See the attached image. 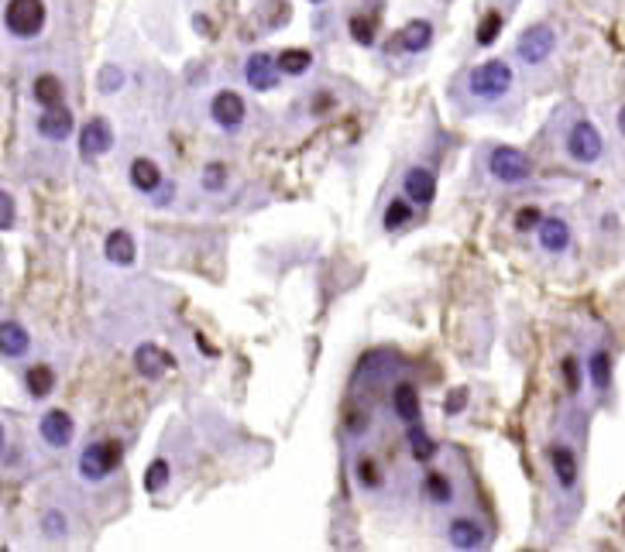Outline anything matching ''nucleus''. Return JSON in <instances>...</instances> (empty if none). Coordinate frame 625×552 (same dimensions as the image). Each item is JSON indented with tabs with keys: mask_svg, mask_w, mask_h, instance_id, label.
<instances>
[{
	"mask_svg": "<svg viewBox=\"0 0 625 552\" xmlns=\"http://www.w3.org/2000/svg\"><path fill=\"white\" fill-rule=\"evenodd\" d=\"M488 172L491 178H498L505 185H522V182L533 178V161L526 152H519L512 144H498L488 155Z\"/></svg>",
	"mask_w": 625,
	"mask_h": 552,
	"instance_id": "f257e3e1",
	"label": "nucleus"
},
{
	"mask_svg": "<svg viewBox=\"0 0 625 552\" xmlns=\"http://www.w3.org/2000/svg\"><path fill=\"white\" fill-rule=\"evenodd\" d=\"M121 457H124V449H121V442H89L87 449L79 453V474H83V481L89 484H100V481H107L113 470L121 466Z\"/></svg>",
	"mask_w": 625,
	"mask_h": 552,
	"instance_id": "f03ea898",
	"label": "nucleus"
},
{
	"mask_svg": "<svg viewBox=\"0 0 625 552\" xmlns=\"http://www.w3.org/2000/svg\"><path fill=\"white\" fill-rule=\"evenodd\" d=\"M509 87H512V69H509V62H502V59L481 62L468 76L471 96H478V100H498V96L509 93Z\"/></svg>",
	"mask_w": 625,
	"mask_h": 552,
	"instance_id": "7ed1b4c3",
	"label": "nucleus"
},
{
	"mask_svg": "<svg viewBox=\"0 0 625 552\" xmlns=\"http://www.w3.org/2000/svg\"><path fill=\"white\" fill-rule=\"evenodd\" d=\"M4 21H7V31H11V35H18V38H35V35H42V28H45V4L42 0H7Z\"/></svg>",
	"mask_w": 625,
	"mask_h": 552,
	"instance_id": "20e7f679",
	"label": "nucleus"
},
{
	"mask_svg": "<svg viewBox=\"0 0 625 552\" xmlns=\"http://www.w3.org/2000/svg\"><path fill=\"white\" fill-rule=\"evenodd\" d=\"M554 48H557V35H554L550 24H529V28L519 35V45H515V52H519V59H522L526 66L546 62V59L554 55Z\"/></svg>",
	"mask_w": 625,
	"mask_h": 552,
	"instance_id": "39448f33",
	"label": "nucleus"
},
{
	"mask_svg": "<svg viewBox=\"0 0 625 552\" xmlns=\"http://www.w3.org/2000/svg\"><path fill=\"white\" fill-rule=\"evenodd\" d=\"M602 152H604V141L591 120H578V124L567 131V155L574 158V161L591 165V161L602 158Z\"/></svg>",
	"mask_w": 625,
	"mask_h": 552,
	"instance_id": "423d86ee",
	"label": "nucleus"
},
{
	"mask_svg": "<svg viewBox=\"0 0 625 552\" xmlns=\"http://www.w3.org/2000/svg\"><path fill=\"white\" fill-rule=\"evenodd\" d=\"M210 117H213V124L223 128V131H238V128L245 124L247 107L234 89H221V93L210 100Z\"/></svg>",
	"mask_w": 625,
	"mask_h": 552,
	"instance_id": "0eeeda50",
	"label": "nucleus"
},
{
	"mask_svg": "<svg viewBox=\"0 0 625 552\" xmlns=\"http://www.w3.org/2000/svg\"><path fill=\"white\" fill-rule=\"evenodd\" d=\"M38 436L45 440V446H52V449H66L69 442L76 440V422L69 412L62 408H48L38 422Z\"/></svg>",
	"mask_w": 625,
	"mask_h": 552,
	"instance_id": "6e6552de",
	"label": "nucleus"
},
{
	"mask_svg": "<svg viewBox=\"0 0 625 552\" xmlns=\"http://www.w3.org/2000/svg\"><path fill=\"white\" fill-rule=\"evenodd\" d=\"M113 148V128L104 120V117H93L79 128V155L96 158V155H107Z\"/></svg>",
	"mask_w": 625,
	"mask_h": 552,
	"instance_id": "1a4fd4ad",
	"label": "nucleus"
},
{
	"mask_svg": "<svg viewBox=\"0 0 625 552\" xmlns=\"http://www.w3.org/2000/svg\"><path fill=\"white\" fill-rule=\"evenodd\" d=\"M279 72H282V69H279V59H271L268 52H254V55L245 62V79L254 93H268V89H275Z\"/></svg>",
	"mask_w": 625,
	"mask_h": 552,
	"instance_id": "9d476101",
	"label": "nucleus"
},
{
	"mask_svg": "<svg viewBox=\"0 0 625 552\" xmlns=\"http://www.w3.org/2000/svg\"><path fill=\"white\" fill-rule=\"evenodd\" d=\"M402 189H405V199H412L416 206H429L437 199V176L423 165H412L402 176Z\"/></svg>",
	"mask_w": 625,
	"mask_h": 552,
	"instance_id": "9b49d317",
	"label": "nucleus"
},
{
	"mask_svg": "<svg viewBox=\"0 0 625 552\" xmlns=\"http://www.w3.org/2000/svg\"><path fill=\"white\" fill-rule=\"evenodd\" d=\"M35 128H38V134H42L45 141H66V137H72V131H76L72 113H69L62 103H59V107H45Z\"/></svg>",
	"mask_w": 625,
	"mask_h": 552,
	"instance_id": "f8f14e48",
	"label": "nucleus"
},
{
	"mask_svg": "<svg viewBox=\"0 0 625 552\" xmlns=\"http://www.w3.org/2000/svg\"><path fill=\"white\" fill-rule=\"evenodd\" d=\"M550 466H554V477L563 490H574L580 481V464L578 453L571 446H550Z\"/></svg>",
	"mask_w": 625,
	"mask_h": 552,
	"instance_id": "ddd939ff",
	"label": "nucleus"
},
{
	"mask_svg": "<svg viewBox=\"0 0 625 552\" xmlns=\"http://www.w3.org/2000/svg\"><path fill=\"white\" fill-rule=\"evenodd\" d=\"M446 539H450V546L454 549H468V552H474V549H485V529L474 522V518H454L450 522V529H446Z\"/></svg>",
	"mask_w": 625,
	"mask_h": 552,
	"instance_id": "4468645a",
	"label": "nucleus"
},
{
	"mask_svg": "<svg viewBox=\"0 0 625 552\" xmlns=\"http://www.w3.org/2000/svg\"><path fill=\"white\" fill-rule=\"evenodd\" d=\"M104 258L117 268H134L138 261V243L128 230H111L107 241H104Z\"/></svg>",
	"mask_w": 625,
	"mask_h": 552,
	"instance_id": "2eb2a0df",
	"label": "nucleus"
},
{
	"mask_svg": "<svg viewBox=\"0 0 625 552\" xmlns=\"http://www.w3.org/2000/svg\"><path fill=\"white\" fill-rule=\"evenodd\" d=\"M536 234H539V247L550 251V254H563L571 247V227H567V220H560V217H543Z\"/></svg>",
	"mask_w": 625,
	"mask_h": 552,
	"instance_id": "dca6fc26",
	"label": "nucleus"
},
{
	"mask_svg": "<svg viewBox=\"0 0 625 552\" xmlns=\"http://www.w3.org/2000/svg\"><path fill=\"white\" fill-rule=\"evenodd\" d=\"M128 176H131L134 189L145 193V196H155V189H162V169H158V161H152V158H134Z\"/></svg>",
	"mask_w": 625,
	"mask_h": 552,
	"instance_id": "f3484780",
	"label": "nucleus"
},
{
	"mask_svg": "<svg viewBox=\"0 0 625 552\" xmlns=\"http://www.w3.org/2000/svg\"><path fill=\"white\" fill-rule=\"evenodd\" d=\"M165 364H169V357H165V350H158L155 343H141V347L134 350V371L145 377V381L162 377Z\"/></svg>",
	"mask_w": 625,
	"mask_h": 552,
	"instance_id": "a211bd4d",
	"label": "nucleus"
},
{
	"mask_svg": "<svg viewBox=\"0 0 625 552\" xmlns=\"http://www.w3.org/2000/svg\"><path fill=\"white\" fill-rule=\"evenodd\" d=\"M0 350L7 360H14V357H24L31 350V336L24 330L21 323H14V319H7L4 326H0Z\"/></svg>",
	"mask_w": 625,
	"mask_h": 552,
	"instance_id": "6ab92c4d",
	"label": "nucleus"
},
{
	"mask_svg": "<svg viewBox=\"0 0 625 552\" xmlns=\"http://www.w3.org/2000/svg\"><path fill=\"white\" fill-rule=\"evenodd\" d=\"M392 408H396V416L402 422H420V391H416V384H409V381H402L399 388L392 391Z\"/></svg>",
	"mask_w": 625,
	"mask_h": 552,
	"instance_id": "aec40b11",
	"label": "nucleus"
},
{
	"mask_svg": "<svg viewBox=\"0 0 625 552\" xmlns=\"http://www.w3.org/2000/svg\"><path fill=\"white\" fill-rule=\"evenodd\" d=\"M429 42H433V24L423 21V18L409 21L405 28H402V35H399V45L405 48V52H426Z\"/></svg>",
	"mask_w": 625,
	"mask_h": 552,
	"instance_id": "412c9836",
	"label": "nucleus"
},
{
	"mask_svg": "<svg viewBox=\"0 0 625 552\" xmlns=\"http://www.w3.org/2000/svg\"><path fill=\"white\" fill-rule=\"evenodd\" d=\"M31 96H35L42 107H59V103H62V96H66L62 79H59L55 72H42V76L35 79V87H31Z\"/></svg>",
	"mask_w": 625,
	"mask_h": 552,
	"instance_id": "4be33fe9",
	"label": "nucleus"
},
{
	"mask_svg": "<svg viewBox=\"0 0 625 552\" xmlns=\"http://www.w3.org/2000/svg\"><path fill=\"white\" fill-rule=\"evenodd\" d=\"M24 388H28V395L31 398H48L52 395V388H55V371L48 367V364H35V367H28L24 371Z\"/></svg>",
	"mask_w": 625,
	"mask_h": 552,
	"instance_id": "5701e85b",
	"label": "nucleus"
},
{
	"mask_svg": "<svg viewBox=\"0 0 625 552\" xmlns=\"http://www.w3.org/2000/svg\"><path fill=\"white\" fill-rule=\"evenodd\" d=\"M409 453H412V460L416 464H429L433 457H437V442L429 440V433H426L420 422H409Z\"/></svg>",
	"mask_w": 625,
	"mask_h": 552,
	"instance_id": "b1692460",
	"label": "nucleus"
},
{
	"mask_svg": "<svg viewBox=\"0 0 625 552\" xmlns=\"http://www.w3.org/2000/svg\"><path fill=\"white\" fill-rule=\"evenodd\" d=\"M423 490H426V501H429V505H437V508H444V505H450V501L457 498V490H454V484H450V477H446V474H429V477H426V484H423Z\"/></svg>",
	"mask_w": 625,
	"mask_h": 552,
	"instance_id": "393cba45",
	"label": "nucleus"
},
{
	"mask_svg": "<svg viewBox=\"0 0 625 552\" xmlns=\"http://www.w3.org/2000/svg\"><path fill=\"white\" fill-rule=\"evenodd\" d=\"M310 66H312V55L306 48H286V52H279V69L286 76H303Z\"/></svg>",
	"mask_w": 625,
	"mask_h": 552,
	"instance_id": "a878e982",
	"label": "nucleus"
},
{
	"mask_svg": "<svg viewBox=\"0 0 625 552\" xmlns=\"http://www.w3.org/2000/svg\"><path fill=\"white\" fill-rule=\"evenodd\" d=\"M169 477H172V466H169L165 457H158V460H152L148 470H145V490H148V494L165 490V487H169Z\"/></svg>",
	"mask_w": 625,
	"mask_h": 552,
	"instance_id": "bb28decb",
	"label": "nucleus"
},
{
	"mask_svg": "<svg viewBox=\"0 0 625 552\" xmlns=\"http://www.w3.org/2000/svg\"><path fill=\"white\" fill-rule=\"evenodd\" d=\"M588 367H591V384L598 391H604L612 384V354L608 350H595L591 360H588Z\"/></svg>",
	"mask_w": 625,
	"mask_h": 552,
	"instance_id": "cd10ccee",
	"label": "nucleus"
},
{
	"mask_svg": "<svg viewBox=\"0 0 625 552\" xmlns=\"http://www.w3.org/2000/svg\"><path fill=\"white\" fill-rule=\"evenodd\" d=\"M412 220V199H392L388 206H385V230H399L405 223Z\"/></svg>",
	"mask_w": 625,
	"mask_h": 552,
	"instance_id": "c85d7f7f",
	"label": "nucleus"
},
{
	"mask_svg": "<svg viewBox=\"0 0 625 552\" xmlns=\"http://www.w3.org/2000/svg\"><path fill=\"white\" fill-rule=\"evenodd\" d=\"M498 35H502V14L498 11H488L485 18H481V24H478V45L481 48H488V45H495L498 42Z\"/></svg>",
	"mask_w": 625,
	"mask_h": 552,
	"instance_id": "c756f323",
	"label": "nucleus"
},
{
	"mask_svg": "<svg viewBox=\"0 0 625 552\" xmlns=\"http://www.w3.org/2000/svg\"><path fill=\"white\" fill-rule=\"evenodd\" d=\"M42 531L48 535V539H55V542H62L69 535V522H66V515L59 508H52V511H45V518H42Z\"/></svg>",
	"mask_w": 625,
	"mask_h": 552,
	"instance_id": "7c9ffc66",
	"label": "nucleus"
},
{
	"mask_svg": "<svg viewBox=\"0 0 625 552\" xmlns=\"http://www.w3.org/2000/svg\"><path fill=\"white\" fill-rule=\"evenodd\" d=\"M227 185V165L223 161H210L206 169H203V189L206 193H217Z\"/></svg>",
	"mask_w": 625,
	"mask_h": 552,
	"instance_id": "2f4dec72",
	"label": "nucleus"
},
{
	"mask_svg": "<svg viewBox=\"0 0 625 552\" xmlns=\"http://www.w3.org/2000/svg\"><path fill=\"white\" fill-rule=\"evenodd\" d=\"M468 401H471V391L461 384V388H450V395L444 398V412L446 416H461L464 408H468Z\"/></svg>",
	"mask_w": 625,
	"mask_h": 552,
	"instance_id": "473e14b6",
	"label": "nucleus"
},
{
	"mask_svg": "<svg viewBox=\"0 0 625 552\" xmlns=\"http://www.w3.org/2000/svg\"><path fill=\"white\" fill-rule=\"evenodd\" d=\"M539 223H543V213H539L536 206H522V210L515 213V230H519V234L539 230Z\"/></svg>",
	"mask_w": 625,
	"mask_h": 552,
	"instance_id": "72a5a7b5",
	"label": "nucleus"
},
{
	"mask_svg": "<svg viewBox=\"0 0 625 552\" xmlns=\"http://www.w3.org/2000/svg\"><path fill=\"white\" fill-rule=\"evenodd\" d=\"M351 35L361 45L375 42V24H371V18H351Z\"/></svg>",
	"mask_w": 625,
	"mask_h": 552,
	"instance_id": "f704fd0d",
	"label": "nucleus"
},
{
	"mask_svg": "<svg viewBox=\"0 0 625 552\" xmlns=\"http://www.w3.org/2000/svg\"><path fill=\"white\" fill-rule=\"evenodd\" d=\"M121 87H124V72L117 66H107L100 72V89H104V93H113V89H121Z\"/></svg>",
	"mask_w": 625,
	"mask_h": 552,
	"instance_id": "c9c22d12",
	"label": "nucleus"
},
{
	"mask_svg": "<svg viewBox=\"0 0 625 552\" xmlns=\"http://www.w3.org/2000/svg\"><path fill=\"white\" fill-rule=\"evenodd\" d=\"M0 206H4V217H0V227L11 230L14 227V217H18V206H14V196L11 193H0Z\"/></svg>",
	"mask_w": 625,
	"mask_h": 552,
	"instance_id": "e433bc0d",
	"label": "nucleus"
},
{
	"mask_svg": "<svg viewBox=\"0 0 625 552\" xmlns=\"http://www.w3.org/2000/svg\"><path fill=\"white\" fill-rule=\"evenodd\" d=\"M357 474H361V481H364L368 487H379V484H381L379 470H375V460H368V457H364V460L357 464Z\"/></svg>",
	"mask_w": 625,
	"mask_h": 552,
	"instance_id": "4c0bfd02",
	"label": "nucleus"
},
{
	"mask_svg": "<svg viewBox=\"0 0 625 552\" xmlns=\"http://www.w3.org/2000/svg\"><path fill=\"white\" fill-rule=\"evenodd\" d=\"M563 375H567V388H571V391H578V388H580V367H578V360H574V357H567V360H563Z\"/></svg>",
	"mask_w": 625,
	"mask_h": 552,
	"instance_id": "58836bf2",
	"label": "nucleus"
},
{
	"mask_svg": "<svg viewBox=\"0 0 625 552\" xmlns=\"http://www.w3.org/2000/svg\"><path fill=\"white\" fill-rule=\"evenodd\" d=\"M619 131H622V137H625V107L619 111Z\"/></svg>",
	"mask_w": 625,
	"mask_h": 552,
	"instance_id": "ea45409f",
	"label": "nucleus"
},
{
	"mask_svg": "<svg viewBox=\"0 0 625 552\" xmlns=\"http://www.w3.org/2000/svg\"><path fill=\"white\" fill-rule=\"evenodd\" d=\"M310 4H320V0H310Z\"/></svg>",
	"mask_w": 625,
	"mask_h": 552,
	"instance_id": "a19ab883",
	"label": "nucleus"
}]
</instances>
